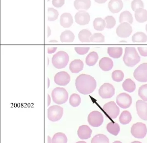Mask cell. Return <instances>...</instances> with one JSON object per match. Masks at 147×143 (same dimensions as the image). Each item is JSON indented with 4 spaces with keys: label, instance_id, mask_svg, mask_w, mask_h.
I'll list each match as a JSON object with an SVG mask.
<instances>
[{
    "label": "cell",
    "instance_id": "52",
    "mask_svg": "<svg viewBox=\"0 0 147 143\" xmlns=\"http://www.w3.org/2000/svg\"><path fill=\"white\" fill-rule=\"evenodd\" d=\"M76 143H87L86 142H85V141H78V142H76Z\"/></svg>",
    "mask_w": 147,
    "mask_h": 143
},
{
    "label": "cell",
    "instance_id": "3",
    "mask_svg": "<svg viewBox=\"0 0 147 143\" xmlns=\"http://www.w3.org/2000/svg\"><path fill=\"white\" fill-rule=\"evenodd\" d=\"M69 60V55L66 52L59 51L53 55L52 58V63L55 68L61 69L67 65Z\"/></svg>",
    "mask_w": 147,
    "mask_h": 143
},
{
    "label": "cell",
    "instance_id": "30",
    "mask_svg": "<svg viewBox=\"0 0 147 143\" xmlns=\"http://www.w3.org/2000/svg\"><path fill=\"white\" fill-rule=\"evenodd\" d=\"M131 119L132 116L131 113L128 111H124L119 116V121L122 124L126 125L131 122Z\"/></svg>",
    "mask_w": 147,
    "mask_h": 143
},
{
    "label": "cell",
    "instance_id": "10",
    "mask_svg": "<svg viewBox=\"0 0 147 143\" xmlns=\"http://www.w3.org/2000/svg\"><path fill=\"white\" fill-rule=\"evenodd\" d=\"M115 89L111 84L105 83L99 89V95L102 99H109L114 96Z\"/></svg>",
    "mask_w": 147,
    "mask_h": 143
},
{
    "label": "cell",
    "instance_id": "49",
    "mask_svg": "<svg viewBox=\"0 0 147 143\" xmlns=\"http://www.w3.org/2000/svg\"><path fill=\"white\" fill-rule=\"evenodd\" d=\"M48 143H52V140L51 139L50 137L49 136H48Z\"/></svg>",
    "mask_w": 147,
    "mask_h": 143
},
{
    "label": "cell",
    "instance_id": "36",
    "mask_svg": "<svg viewBox=\"0 0 147 143\" xmlns=\"http://www.w3.org/2000/svg\"><path fill=\"white\" fill-rule=\"evenodd\" d=\"M48 15H47V20L49 21H54L57 19L59 17V13L57 11L53 8H48Z\"/></svg>",
    "mask_w": 147,
    "mask_h": 143
},
{
    "label": "cell",
    "instance_id": "44",
    "mask_svg": "<svg viewBox=\"0 0 147 143\" xmlns=\"http://www.w3.org/2000/svg\"><path fill=\"white\" fill-rule=\"evenodd\" d=\"M138 49L141 56L147 57V47H138Z\"/></svg>",
    "mask_w": 147,
    "mask_h": 143
},
{
    "label": "cell",
    "instance_id": "43",
    "mask_svg": "<svg viewBox=\"0 0 147 143\" xmlns=\"http://www.w3.org/2000/svg\"><path fill=\"white\" fill-rule=\"evenodd\" d=\"M65 3L64 0H53L52 4L53 6L57 8H59L63 6Z\"/></svg>",
    "mask_w": 147,
    "mask_h": 143
},
{
    "label": "cell",
    "instance_id": "13",
    "mask_svg": "<svg viewBox=\"0 0 147 143\" xmlns=\"http://www.w3.org/2000/svg\"><path fill=\"white\" fill-rule=\"evenodd\" d=\"M54 81L59 86H66L70 82V75L65 71H61L55 75Z\"/></svg>",
    "mask_w": 147,
    "mask_h": 143
},
{
    "label": "cell",
    "instance_id": "45",
    "mask_svg": "<svg viewBox=\"0 0 147 143\" xmlns=\"http://www.w3.org/2000/svg\"><path fill=\"white\" fill-rule=\"evenodd\" d=\"M57 49V47H49L47 49V52L48 54H52L56 52Z\"/></svg>",
    "mask_w": 147,
    "mask_h": 143
},
{
    "label": "cell",
    "instance_id": "55",
    "mask_svg": "<svg viewBox=\"0 0 147 143\" xmlns=\"http://www.w3.org/2000/svg\"><path fill=\"white\" fill-rule=\"evenodd\" d=\"M120 42L121 43H126L127 42L126 41H124V40H122V41H120Z\"/></svg>",
    "mask_w": 147,
    "mask_h": 143
},
{
    "label": "cell",
    "instance_id": "57",
    "mask_svg": "<svg viewBox=\"0 0 147 143\" xmlns=\"http://www.w3.org/2000/svg\"><path fill=\"white\" fill-rule=\"evenodd\" d=\"M50 0H47V1H49Z\"/></svg>",
    "mask_w": 147,
    "mask_h": 143
},
{
    "label": "cell",
    "instance_id": "41",
    "mask_svg": "<svg viewBox=\"0 0 147 143\" xmlns=\"http://www.w3.org/2000/svg\"><path fill=\"white\" fill-rule=\"evenodd\" d=\"M131 8L134 11L139 8H144V2L142 0H133L131 3Z\"/></svg>",
    "mask_w": 147,
    "mask_h": 143
},
{
    "label": "cell",
    "instance_id": "26",
    "mask_svg": "<svg viewBox=\"0 0 147 143\" xmlns=\"http://www.w3.org/2000/svg\"><path fill=\"white\" fill-rule=\"evenodd\" d=\"M98 55L96 52H91L86 56V63L89 66H93L98 62Z\"/></svg>",
    "mask_w": 147,
    "mask_h": 143
},
{
    "label": "cell",
    "instance_id": "1",
    "mask_svg": "<svg viewBox=\"0 0 147 143\" xmlns=\"http://www.w3.org/2000/svg\"><path fill=\"white\" fill-rule=\"evenodd\" d=\"M76 86L80 94L89 95L92 93L96 88V81L91 75L82 74L76 79Z\"/></svg>",
    "mask_w": 147,
    "mask_h": 143
},
{
    "label": "cell",
    "instance_id": "56",
    "mask_svg": "<svg viewBox=\"0 0 147 143\" xmlns=\"http://www.w3.org/2000/svg\"><path fill=\"white\" fill-rule=\"evenodd\" d=\"M145 29H146V32H147V24H146V28H145Z\"/></svg>",
    "mask_w": 147,
    "mask_h": 143
},
{
    "label": "cell",
    "instance_id": "19",
    "mask_svg": "<svg viewBox=\"0 0 147 143\" xmlns=\"http://www.w3.org/2000/svg\"><path fill=\"white\" fill-rule=\"evenodd\" d=\"M99 66L102 70L107 72L111 70L114 66V63L111 59L109 57H105L100 60Z\"/></svg>",
    "mask_w": 147,
    "mask_h": 143
},
{
    "label": "cell",
    "instance_id": "39",
    "mask_svg": "<svg viewBox=\"0 0 147 143\" xmlns=\"http://www.w3.org/2000/svg\"><path fill=\"white\" fill-rule=\"evenodd\" d=\"M138 95L142 101H147V84L142 85L139 87Z\"/></svg>",
    "mask_w": 147,
    "mask_h": 143
},
{
    "label": "cell",
    "instance_id": "35",
    "mask_svg": "<svg viewBox=\"0 0 147 143\" xmlns=\"http://www.w3.org/2000/svg\"><path fill=\"white\" fill-rule=\"evenodd\" d=\"M81 98L80 96L77 94H73L70 96L69 103L73 107H77L80 105Z\"/></svg>",
    "mask_w": 147,
    "mask_h": 143
},
{
    "label": "cell",
    "instance_id": "38",
    "mask_svg": "<svg viewBox=\"0 0 147 143\" xmlns=\"http://www.w3.org/2000/svg\"><path fill=\"white\" fill-rule=\"evenodd\" d=\"M90 41L91 42L96 43H104L105 41V37L102 34L95 33L91 36Z\"/></svg>",
    "mask_w": 147,
    "mask_h": 143
},
{
    "label": "cell",
    "instance_id": "5",
    "mask_svg": "<svg viewBox=\"0 0 147 143\" xmlns=\"http://www.w3.org/2000/svg\"><path fill=\"white\" fill-rule=\"evenodd\" d=\"M131 134L137 139H144L147 134V128L145 124L141 122L136 123L131 128Z\"/></svg>",
    "mask_w": 147,
    "mask_h": 143
},
{
    "label": "cell",
    "instance_id": "11",
    "mask_svg": "<svg viewBox=\"0 0 147 143\" xmlns=\"http://www.w3.org/2000/svg\"><path fill=\"white\" fill-rule=\"evenodd\" d=\"M117 104L122 109H127L130 107L132 104V98L129 94L125 93L119 94L116 99Z\"/></svg>",
    "mask_w": 147,
    "mask_h": 143
},
{
    "label": "cell",
    "instance_id": "34",
    "mask_svg": "<svg viewBox=\"0 0 147 143\" xmlns=\"http://www.w3.org/2000/svg\"><path fill=\"white\" fill-rule=\"evenodd\" d=\"M91 143H109V139L102 134H98L93 137Z\"/></svg>",
    "mask_w": 147,
    "mask_h": 143
},
{
    "label": "cell",
    "instance_id": "20",
    "mask_svg": "<svg viewBox=\"0 0 147 143\" xmlns=\"http://www.w3.org/2000/svg\"><path fill=\"white\" fill-rule=\"evenodd\" d=\"M84 68V63L82 60L76 59L72 61L69 66V68L71 73H78Z\"/></svg>",
    "mask_w": 147,
    "mask_h": 143
},
{
    "label": "cell",
    "instance_id": "4",
    "mask_svg": "<svg viewBox=\"0 0 147 143\" xmlns=\"http://www.w3.org/2000/svg\"><path fill=\"white\" fill-rule=\"evenodd\" d=\"M52 97L54 103L57 104L62 105L65 103L68 100L69 94L63 88L57 87L52 91Z\"/></svg>",
    "mask_w": 147,
    "mask_h": 143
},
{
    "label": "cell",
    "instance_id": "27",
    "mask_svg": "<svg viewBox=\"0 0 147 143\" xmlns=\"http://www.w3.org/2000/svg\"><path fill=\"white\" fill-rule=\"evenodd\" d=\"M92 36L91 32L87 30H82L78 34V38L80 41L82 43H90V38Z\"/></svg>",
    "mask_w": 147,
    "mask_h": 143
},
{
    "label": "cell",
    "instance_id": "47",
    "mask_svg": "<svg viewBox=\"0 0 147 143\" xmlns=\"http://www.w3.org/2000/svg\"><path fill=\"white\" fill-rule=\"evenodd\" d=\"M51 34V30L50 29L49 27H47V37H49Z\"/></svg>",
    "mask_w": 147,
    "mask_h": 143
},
{
    "label": "cell",
    "instance_id": "50",
    "mask_svg": "<svg viewBox=\"0 0 147 143\" xmlns=\"http://www.w3.org/2000/svg\"><path fill=\"white\" fill-rule=\"evenodd\" d=\"M50 43H57V41L56 40H51L49 41Z\"/></svg>",
    "mask_w": 147,
    "mask_h": 143
},
{
    "label": "cell",
    "instance_id": "53",
    "mask_svg": "<svg viewBox=\"0 0 147 143\" xmlns=\"http://www.w3.org/2000/svg\"><path fill=\"white\" fill-rule=\"evenodd\" d=\"M48 86H47V88H49V87L50 85V80L49 79H48Z\"/></svg>",
    "mask_w": 147,
    "mask_h": 143
},
{
    "label": "cell",
    "instance_id": "25",
    "mask_svg": "<svg viewBox=\"0 0 147 143\" xmlns=\"http://www.w3.org/2000/svg\"><path fill=\"white\" fill-rule=\"evenodd\" d=\"M108 53L113 58H119L123 53V49L121 47H108Z\"/></svg>",
    "mask_w": 147,
    "mask_h": 143
},
{
    "label": "cell",
    "instance_id": "2",
    "mask_svg": "<svg viewBox=\"0 0 147 143\" xmlns=\"http://www.w3.org/2000/svg\"><path fill=\"white\" fill-rule=\"evenodd\" d=\"M123 60L126 66L132 68L139 63L141 57L135 47H126Z\"/></svg>",
    "mask_w": 147,
    "mask_h": 143
},
{
    "label": "cell",
    "instance_id": "48",
    "mask_svg": "<svg viewBox=\"0 0 147 143\" xmlns=\"http://www.w3.org/2000/svg\"><path fill=\"white\" fill-rule=\"evenodd\" d=\"M51 103V97L49 95H48V103H47V106H49Z\"/></svg>",
    "mask_w": 147,
    "mask_h": 143
},
{
    "label": "cell",
    "instance_id": "42",
    "mask_svg": "<svg viewBox=\"0 0 147 143\" xmlns=\"http://www.w3.org/2000/svg\"><path fill=\"white\" fill-rule=\"evenodd\" d=\"M75 51L80 55L86 54L90 50L89 47H75Z\"/></svg>",
    "mask_w": 147,
    "mask_h": 143
},
{
    "label": "cell",
    "instance_id": "7",
    "mask_svg": "<svg viewBox=\"0 0 147 143\" xmlns=\"http://www.w3.org/2000/svg\"><path fill=\"white\" fill-rule=\"evenodd\" d=\"M133 76L139 82H147V63L140 64L135 70Z\"/></svg>",
    "mask_w": 147,
    "mask_h": 143
},
{
    "label": "cell",
    "instance_id": "40",
    "mask_svg": "<svg viewBox=\"0 0 147 143\" xmlns=\"http://www.w3.org/2000/svg\"><path fill=\"white\" fill-rule=\"evenodd\" d=\"M106 23V28L108 29H112L116 24V20L113 16H108L105 18Z\"/></svg>",
    "mask_w": 147,
    "mask_h": 143
},
{
    "label": "cell",
    "instance_id": "28",
    "mask_svg": "<svg viewBox=\"0 0 147 143\" xmlns=\"http://www.w3.org/2000/svg\"><path fill=\"white\" fill-rule=\"evenodd\" d=\"M133 21V17L130 12L125 11L121 13L119 18V22L121 23L124 22H126L130 24H132Z\"/></svg>",
    "mask_w": 147,
    "mask_h": 143
},
{
    "label": "cell",
    "instance_id": "23",
    "mask_svg": "<svg viewBox=\"0 0 147 143\" xmlns=\"http://www.w3.org/2000/svg\"><path fill=\"white\" fill-rule=\"evenodd\" d=\"M136 20L140 23L147 21V11L144 8H139L135 11Z\"/></svg>",
    "mask_w": 147,
    "mask_h": 143
},
{
    "label": "cell",
    "instance_id": "54",
    "mask_svg": "<svg viewBox=\"0 0 147 143\" xmlns=\"http://www.w3.org/2000/svg\"><path fill=\"white\" fill-rule=\"evenodd\" d=\"M113 143H122L121 142V141H115V142H113Z\"/></svg>",
    "mask_w": 147,
    "mask_h": 143
},
{
    "label": "cell",
    "instance_id": "6",
    "mask_svg": "<svg viewBox=\"0 0 147 143\" xmlns=\"http://www.w3.org/2000/svg\"><path fill=\"white\" fill-rule=\"evenodd\" d=\"M63 115V108L59 105H52L47 110V117L51 121H58L62 118Z\"/></svg>",
    "mask_w": 147,
    "mask_h": 143
},
{
    "label": "cell",
    "instance_id": "32",
    "mask_svg": "<svg viewBox=\"0 0 147 143\" xmlns=\"http://www.w3.org/2000/svg\"><path fill=\"white\" fill-rule=\"evenodd\" d=\"M106 26L105 20L101 17H97L93 21V27L95 30L97 31H102Z\"/></svg>",
    "mask_w": 147,
    "mask_h": 143
},
{
    "label": "cell",
    "instance_id": "17",
    "mask_svg": "<svg viewBox=\"0 0 147 143\" xmlns=\"http://www.w3.org/2000/svg\"><path fill=\"white\" fill-rule=\"evenodd\" d=\"M60 24L64 28H68L73 24L72 16L69 13H63L60 19Z\"/></svg>",
    "mask_w": 147,
    "mask_h": 143
},
{
    "label": "cell",
    "instance_id": "18",
    "mask_svg": "<svg viewBox=\"0 0 147 143\" xmlns=\"http://www.w3.org/2000/svg\"><path fill=\"white\" fill-rule=\"evenodd\" d=\"M108 7L113 13H119L123 8V2L121 0H110Z\"/></svg>",
    "mask_w": 147,
    "mask_h": 143
},
{
    "label": "cell",
    "instance_id": "22",
    "mask_svg": "<svg viewBox=\"0 0 147 143\" xmlns=\"http://www.w3.org/2000/svg\"><path fill=\"white\" fill-rule=\"evenodd\" d=\"M75 35L70 30H65L61 33L60 40L62 43H72L75 40Z\"/></svg>",
    "mask_w": 147,
    "mask_h": 143
},
{
    "label": "cell",
    "instance_id": "29",
    "mask_svg": "<svg viewBox=\"0 0 147 143\" xmlns=\"http://www.w3.org/2000/svg\"><path fill=\"white\" fill-rule=\"evenodd\" d=\"M131 39L133 43H146L147 41V36L144 32H138L133 34Z\"/></svg>",
    "mask_w": 147,
    "mask_h": 143
},
{
    "label": "cell",
    "instance_id": "21",
    "mask_svg": "<svg viewBox=\"0 0 147 143\" xmlns=\"http://www.w3.org/2000/svg\"><path fill=\"white\" fill-rule=\"evenodd\" d=\"M74 5L77 10H87L91 7V0H75Z\"/></svg>",
    "mask_w": 147,
    "mask_h": 143
},
{
    "label": "cell",
    "instance_id": "37",
    "mask_svg": "<svg viewBox=\"0 0 147 143\" xmlns=\"http://www.w3.org/2000/svg\"><path fill=\"white\" fill-rule=\"evenodd\" d=\"M124 73L120 70L114 71L112 73V78L113 80L116 82H120L124 79Z\"/></svg>",
    "mask_w": 147,
    "mask_h": 143
},
{
    "label": "cell",
    "instance_id": "24",
    "mask_svg": "<svg viewBox=\"0 0 147 143\" xmlns=\"http://www.w3.org/2000/svg\"><path fill=\"white\" fill-rule=\"evenodd\" d=\"M123 89L129 93H132L136 88L135 83L131 79H127L124 81L122 84Z\"/></svg>",
    "mask_w": 147,
    "mask_h": 143
},
{
    "label": "cell",
    "instance_id": "14",
    "mask_svg": "<svg viewBox=\"0 0 147 143\" xmlns=\"http://www.w3.org/2000/svg\"><path fill=\"white\" fill-rule=\"evenodd\" d=\"M136 106L139 117L143 120L147 121V102L142 100H138Z\"/></svg>",
    "mask_w": 147,
    "mask_h": 143
},
{
    "label": "cell",
    "instance_id": "31",
    "mask_svg": "<svg viewBox=\"0 0 147 143\" xmlns=\"http://www.w3.org/2000/svg\"><path fill=\"white\" fill-rule=\"evenodd\" d=\"M107 130L110 134L115 136H117L120 132V127L117 123L110 122L107 125Z\"/></svg>",
    "mask_w": 147,
    "mask_h": 143
},
{
    "label": "cell",
    "instance_id": "9",
    "mask_svg": "<svg viewBox=\"0 0 147 143\" xmlns=\"http://www.w3.org/2000/svg\"><path fill=\"white\" fill-rule=\"evenodd\" d=\"M103 110L109 117L112 119L116 118L119 114L120 110L116 103L110 101L103 105Z\"/></svg>",
    "mask_w": 147,
    "mask_h": 143
},
{
    "label": "cell",
    "instance_id": "51",
    "mask_svg": "<svg viewBox=\"0 0 147 143\" xmlns=\"http://www.w3.org/2000/svg\"><path fill=\"white\" fill-rule=\"evenodd\" d=\"M131 143H142V142H140V141H133V142H131Z\"/></svg>",
    "mask_w": 147,
    "mask_h": 143
},
{
    "label": "cell",
    "instance_id": "15",
    "mask_svg": "<svg viewBox=\"0 0 147 143\" xmlns=\"http://www.w3.org/2000/svg\"><path fill=\"white\" fill-rule=\"evenodd\" d=\"M75 20L77 24L80 25H85L88 24L90 21L89 14L84 10H80L76 13Z\"/></svg>",
    "mask_w": 147,
    "mask_h": 143
},
{
    "label": "cell",
    "instance_id": "46",
    "mask_svg": "<svg viewBox=\"0 0 147 143\" xmlns=\"http://www.w3.org/2000/svg\"><path fill=\"white\" fill-rule=\"evenodd\" d=\"M94 1L96 2L99 4L105 3L107 1V0H94Z\"/></svg>",
    "mask_w": 147,
    "mask_h": 143
},
{
    "label": "cell",
    "instance_id": "16",
    "mask_svg": "<svg viewBox=\"0 0 147 143\" xmlns=\"http://www.w3.org/2000/svg\"><path fill=\"white\" fill-rule=\"evenodd\" d=\"M92 130L87 125L80 126L77 131V134L81 140H87L91 137Z\"/></svg>",
    "mask_w": 147,
    "mask_h": 143
},
{
    "label": "cell",
    "instance_id": "12",
    "mask_svg": "<svg viewBox=\"0 0 147 143\" xmlns=\"http://www.w3.org/2000/svg\"><path fill=\"white\" fill-rule=\"evenodd\" d=\"M132 28L131 24L126 22L121 23L116 29L117 36L122 38H127L132 33Z\"/></svg>",
    "mask_w": 147,
    "mask_h": 143
},
{
    "label": "cell",
    "instance_id": "8",
    "mask_svg": "<svg viewBox=\"0 0 147 143\" xmlns=\"http://www.w3.org/2000/svg\"><path fill=\"white\" fill-rule=\"evenodd\" d=\"M89 124L93 127H98L103 123V117L98 111H93L89 114L87 118Z\"/></svg>",
    "mask_w": 147,
    "mask_h": 143
},
{
    "label": "cell",
    "instance_id": "33",
    "mask_svg": "<svg viewBox=\"0 0 147 143\" xmlns=\"http://www.w3.org/2000/svg\"><path fill=\"white\" fill-rule=\"evenodd\" d=\"M68 139L65 134L61 132L56 133L53 136L52 143H67Z\"/></svg>",
    "mask_w": 147,
    "mask_h": 143
}]
</instances>
